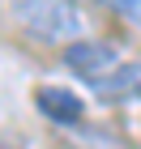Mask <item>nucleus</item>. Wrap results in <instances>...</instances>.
<instances>
[{"instance_id":"1","label":"nucleus","mask_w":141,"mask_h":149,"mask_svg":"<svg viewBox=\"0 0 141 149\" xmlns=\"http://www.w3.org/2000/svg\"><path fill=\"white\" fill-rule=\"evenodd\" d=\"M13 17L39 43H77L86 30L81 0H13Z\"/></svg>"},{"instance_id":"5","label":"nucleus","mask_w":141,"mask_h":149,"mask_svg":"<svg viewBox=\"0 0 141 149\" xmlns=\"http://www.w3.org/2000/svg\"><path fill=\"white\" fill-rule=\"evenodd\" d=\"M98 4H107V9H111V13H120L124 22L141 26V0H98Z\"/></svg>"},{"instance_id":"4","label":"nucleus","mask_w":141,"mask_h":149,"mask_svg":"<svg viewBox=\"0 0 141 149\" xmlns=\"http://www.w3.org/2000/svg\"><path fill=\"white\" fill-rule=\"evenodd\" d=\"M103 102H128V98H141V64L137 60H124L116 72H107L103 81L90 85Z\"/></svg>"},{"instance_id":"3","label":"nucleus","mask_w":141,"mask_h":149,"mask_svg":"<svg viewBox=\"0 0 141 149\" xmlns=\"http://www.w3.org/2000/svg\"><path fill=\"white\" fill-rule=\"evenodd\" d=\"M34 107L51 119V124H60V128H73V124L86 119V102L73 90H64V85H39L34 90Z\"/></svg>"},{"instance_id":"2","label":"nucleus","mask_w":141,"mask_h":149,"mask_svg":"<svg viewBox=\"0 0 141 149\" xmlns=\"http://www.w3.org/2000/svg\"><path fill=\"white\" fill-rule=\"evenodd\" d=\"M64 64H69V68L86 81V85H94V81H103L107 72H116L120 64H124V56H120L111 43H98V38H77V43L64 47Z\"/></svg>"}]
</instances>
